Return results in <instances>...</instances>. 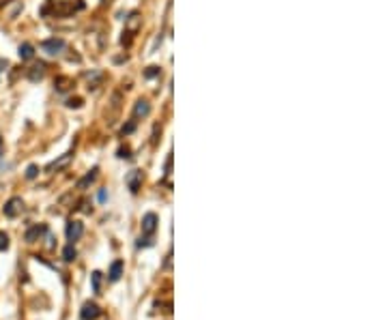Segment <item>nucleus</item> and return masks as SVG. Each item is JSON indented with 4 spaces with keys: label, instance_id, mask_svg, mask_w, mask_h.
<instances>
[{
    "label": "nucleus",
    "instance_id": "24",
    "mask_svg": "<svg viewBox=\"0 0 387 320\" xmlns=\"http://www.w3.org/2000/svg\"><path fill=\"white\" fill-rule=\"evenodd\" d=\"M157 73H159V69H157V67H149V71L145 73V76H147V78H153V76H157Z\"/></svg>",
    "mask_w": 387,
    "mask_h": 320
},
{
    "label": "nucleus",
    "instance_id": "10",
    "mask_svg": "<svg viewBox=\"0 0 387 320\" xmlns=\"http://www.w3.org/2000/svg\"><path fill=\"white\" fill-rule=\"evenodd\" d=\"M71 159H74V153L69 151V153H65V155H62V157H58L56 161H52V163H50V166H48L46 170H48V172H58V170H62V168H67Z\"/></svg>",
    "mask_w": 387,
    "mask_h": 320
},
{
    "label": "nucleus",
    "instance_id": "3",
    "mask_svg": "<svg viewBox=\"0 0 387 320\" xmlns=\"http://www.w3.org/2000/svg\"><path fill=\"white\" fill-rule=\"evenodd\" d=\"M24 211V202H22V198H17V196H13L11 200H7V204H5V215L7 217H17Z\"/></svg>",
    "mask_w": 387,
    "mask_h": 320
},
{
    "label": "nucleus",
    "instance_id": "6",
    "mask_svg": "<svg viewBox=\"0 0 387 320\" xmlns=\"http://www.w3.org/2000/svg\"><path fill=\"white\" fill-rule=\"evenodd\" d=\"M41 50L54 56V54H58V52L65 50V41H62V39H56V37H54V39H48V41H43V43H41Z\"/></svg>",
    "mask_w": 387,
    "mask_h": 320
},
{
    "label": "nucleus",
    "instance_id": "21",
    "mask_svg": "<svg viewBox=\"0 0 387 320\" xmlns=\"http://www.w3.org/2000/svg\"><path fill=\"white\" fill-rule=\"evenodd\" d=\"M133 129H136V121H129V123H127V125H125L123 129H121V133H123V135H129Z\"/></svg>",
    "mask_w": 387,
    "mask_h": 320
},
{
    "label": "nucleus",
    "instance_id": "20",
    "mask_svg": "<svg viewBox=\"0 0 387 320\" xmlns=\"http://www.w3.org/2000/svg\"><path fill=\"white\" fill-rule=\"evenodd\" d=\"M7 250H9V234L0 232V252H7Z\"/></svg>",
    "mask_w": 387,
    "mask_h": 320
},
{
    "label": "nucleus",
    "instance_id": "25",
    "mask_svg": "<svg viewBox=\"0 0 387 320\" xmlns=\"http://www.w3.org/2000/svg\"><path fill=\"white\" fill-rule=\"evenodd\" d=\"M67 105H69V108H80V105H82V99H71Z\"/></svg>",
    "mask_w": 387,
    "mask_h": 320
},
{
    "label": "nucleus",
    "instance_id": "23",
    "mask_svg": "<svg viewBox=\"0 0 387 320\" xmlns=\"http://www.w3.org/2000/svg\"><path fill=\"white\" fill-rule=\"evenodd\" d=\"M164 170H166V176H168V174H170V170H172V153L168 155V159H166V168H164Z\"/></svg>",
    "mask_w": 387,
    "mask_h": 320
},
{
    "label": "nucleus",
    "instance_id": "8",
    "mask_svg": "<svg viewBox=\"0 0 387 320\" xmlns=\"http://www.w3.org/2000/svg\"><path fill=\"white\" fill-rule=\"evenodd\" d=\"M46 232H48V228L43 226V224H34V226H30L28 230H26L24 239H26V243H34V241H37L41 234H46Z\"/></svg>",
    "mask_w": 387,
    "mask_h": 320
},
{
    "label": "nucleus",
    "instance_id": "2",
    "mask_svg": "<svg viewBox=\"0 0 387 320\" xmlns=\"http://www.w3.org/2000/svg\"><path fill=\"white\" fill-rule=\"evenodd\" d=\"M65 234H67V241H69V243H76L80 236L84 234V224L78 222V219H71V222H67Z\"/></svg>",
    "mask_w": 387,
    "mask_h": 320
},
{
    "label": "nucleus",
    "instance_id": "5",
    "mask_svg": "<svg viewBox=\"0 0 387 320\" xmlns=\"http://www.w3.org/2000/svg\"><path fill=\"white\" fill-rule=\"evenodd\" d=\"M99 314H101V309H99L97 303H91V301H86L82 309H80V318L82 320H95V318H99Z\"/></svg>",
    "mask_w": 387,
    "mask_h": 320
},
{
    "label": "nucleus",
    "instance_id": "27",
    "mask_svg": "<svg viewBox=\"0 0 387 320\" xmlns=\"http://www.w3.org/2000/svg\"><path fill=\"white\" fill-rule=\"evenodd\" d=\"M105 200H108V194H105V189H101L99 191V202H105Z\"/></svg>",
    "mask_w": 387,
    "mask_h": 320
},
{
    "label": "nucleus",
    "instance_id": "4",
    "mask_svg": "<svg viewBox=\"0 0 387 320\" xmlns=\"http://www.w3.org/2000/svg\"><path fill=\"white\" fill-rule=\"evenodd\" d=\"M155 230H157V215L155 213H147L145 217H142V234L153 236Z\"/></svg>",
    "mask_w": 387,
    "mask_h": 320
},
{
    "label": "nucleus",
    "instance_id": "9",
    "mask_svg": "<svg viewBox=\"0 0 387 320\" xmlns=\"http://www.w3.org/2000/svg\"><path fill=\"white\" fill-rule=\"evenodd\" d=\"M140 26H142V17L140 13H131L127 20H125V32H129V34H136L140 30Z\"/></svg>",
    "mask_w": 387,
    "mask_h": 320
},
{
    "label": "nucleus",
    "instance_id": "1",
    "mask_svg": "<svg viewBox=\"0 0 387 320\" xmlns=\"http://www.w3.org/2000/svg\"><path fill=\"white\" fill-rule=\"evenodd\" d=\"M84 9V0H48L41 7V17H67Z\"/></svg>",
    "mask_w": 387,
    "mask_h": 320
},
{
    "label": "nucleus",
    "instance_id": "12",
    "mask_svg": "<svg viewBox=\"0 0 387 320\" xmlns=\"http://www.w3.org/2000/svg\"><path fill=\"white\" fill-rule=\"evenodd\" d=\"M108 275H110V281H119L121 275H123V260H114Z\"/></svg>",
    "mask_w": 387,
    "mask_h": 320
},
{
    "label": "nucleus",
    "instance_id": "13",
    "mask_svg": "<svg viewBox=\"0 0 387 320\" xmlns=\"http://www.w3.org/2000/svg\"><path fill=\"white\" fill-rule=\"evenodd\" d=\"M43 76H46V65H43V62L30 67V71H28V80H30V82H37V80H41Z\"/></svg>",
    "mask_w": 387,
    "mask_h": 320
},
{
    "label": "nucleus",
    "instance_id": "17",
    "mask_svg": "<svg viewBox=\"0 0 387 320\" xmlns=\"http://www.w3.org/2000/svg\"><path fill=\"white\" fill-rule=\"evenodd\" d=\"M76 256H78V252H76V247H74V243H69L65 250H62V258H65L67 262H71V260H76Z\"/></svg>",
    "mask_w": 387,
    "mask_h": 320
},
{
    "label": "nucleus",
    "instance_id": "19",
    "mask_svg": "<svg viewBox=\"0 0 387 320\" xmlns=\"http://www.w3.org/2000/svg\"><path fill=\"white\" fill-rule=\"evenodd\" d=\"M37 174H39V168L34 166V163L26 168V179H30V181H32V179H37Z\"/></svg>",
    "mask_w": 387,
    "mask_h": 320
},
{
    "label": "nucleus",
    "instance_id": "29",
    "mask_svg": "<svg viewBox=\"0 0 387 320\" xmlns=\"http://www.w3.org/2000/svg\"><path fill=\"white\" fill-rule=\"evenodd\" d=\"M9 3V0H0V7H3V5H7Z\"/></svg>",
    "mask_w": 387,
    "mask_h": 320
},
{
    "label": "nucleus",
    "instance_id": "15",
    "mask_svg": "<svg viewBox=\"0 0 387 320\" xmlns=\"http://www.w3.org/2000/svg\"><path fill=\"white\" fill-rule=\"evenodd\" d=\"M34 56V48H32V45L30 43H22L20 45V58L22 60H30Z\"/></svg>",
    "mask_w": 387,
    "mask_h": 320
},
{
    "label": "nucleus",
    "instance_id": "22",
    "mask_svg": "<svg viewBox=\"0 0 387 320\" xmlns=\"http://www.w3.org/2000/svg\"><path fill=\"white\" fill-rule=\"evenodd\" d=\"M136 245H138V247H151V245H153V239H151V236H145V239H140Z\"/></svg>",
    "mask_w": 387,
    "mask_h": 320
},
{
    "label": "nucleus",
    "instance_id": "14",
    "mask_svg": "<svg viewBox=\"0 0 387 320\" xmlns=\"http://www.w3.org/2000/svg\"><path fill=\"white\" fill-rule=\"evenodd\" d=\"M97 172H99V168H93L91 172H86V176L78 181V189H86L88 185H91V183H95V179H97Z\"/></svg>",
    "mask_w": 387,
    "mask_h": 320
},
{
    "label": "nucleus",
    "instance_id": "16",
    "mask_svg": "<svg viewBox=\"0 0 387 320\" xmlns=\"http://www.w3.org/2000/svg\"><path fill=\"white\" fill-rule=\"evenodd\" d=\"M86 80H88V88H97L99 86V82L103 80V73L101 71H95V73H86Z\"/></svg>",
    "mask_w": 387,
    "mask_h": 320
},
{
    "label": "nucleus",
    "instance_id": "28",
    "mask_svg": "<svg viewBox=\"0 0 387 320\" xmlns=\"http://www.w3.org/2000/svg\"><path fill=\"white\" fill-rule=\"evenodd\" d=\"M7 67H9V62H7V60H0V73H3Z\"/></svg>",
    "mask_w": 387,
    "mask_h": 320
},
{
    "label": "nucleus",
    "instance_id": "7",
    "mask_svg": "<svg viewBox=\"0 0 387 320\" xmlns=\"http://www.w3.org/2000/svg\"><path fill=\"white\" fill-rule=\"evenodd\" d=\"M142 179H145V174H142L140 170H131L129 174H127V187H129V191L131 194H136V191L140 189V185H142Z\"/></svg>",
    "mask_w": 387,
    "mask_h": 320
},
{
    "label": "nucleus",
    "instance_id": "11",
    "mask_svg": "<svg viewBox=\"0 0 387 320\" xmlns=\"http://www.w3.org/2000/svg\"><path fill=\"white\" fill-rule=\"evenodd\" d=\"M149 112H151V105H149V101H145V99H140V101H136V105H133V118L149 116Z\"/></svg>",
    "mask_w": 387,
    "mask_h": 320
},
{
    "label": "nucleus",
    "instance_id": "18",
    "mask_svg": "<svg viewBox=\"0 0 387 320\" xmlns=\"http://www.w3.org/2000/svg\"><path fill=\"white\" fill-rule=\"evenodd\" d=\"M91 284H93V292H101V273L95 271L91 275Z\"/></svg>",
    "mask_w": 387,
    "mask_h": 320
},
{
    "label": "nucleus",
    "instance_id": "26",
    "mask_svg": "<svg viewBox=\"0 0 387 320\" xmlns=\"http://www.w3.org/2000/svg\"><path fill=\"white\" fill-rule=\"evenodd\" d=\"M119 157H121V159H127V157H129V149H121V151H119Z\"/></svg>",
    "mask_w": 387,
    "mask_h": 320
}]
</instances>
